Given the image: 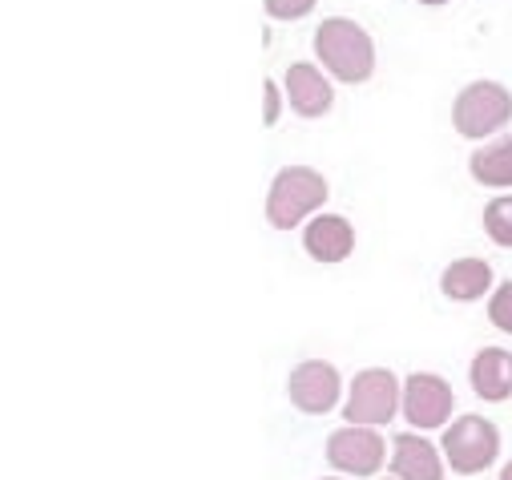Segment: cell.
I'll list each match as a JSON object with an SVG mask.
<instances>
[{
    "instance_id": "cell-3",
    "label": "cell",
    "mask_w": 512,
    "mask_h": 480,
    "mask_svg": "<svg viewBox=\"0 0 512 480\" xmlns=\"http://www.w3.org/2000/svg\"><path fill=\"white\" fill-rule=\"evenodd\" d=\"M319 57L343 81H363L371 73V65H375L367 33L359 25H351V21H327L319 29Z\"/></svg>"
},
{
    "instance_id": "cell-2",
    "label": "cell",
    "mask_w": 512,
    "mask_h": 480,
    "mask_svg": "<svg viewBox=\"0 0 512 480\" xmlns=\"http://www.w3.org/2000/svg\"><path fill=\"white\" fill-rule=\"evenodd\" d=\"M440 452L448 456V464H452L456 472L472 476V472H484V468L496 460V452H500V432H496V424L484 420V416H460L456 424H448Z\"/></svg>"
},
{
    "instance_id": "cell-7",
    "label": "cell",
    "mask_w": 512,
    "mask_h": 480,
    "mask_svg": "<svg viewBox=\"0 0 512 480\" xmlns=\"http://www.w3.org/2000/svg\"><path fill=\"white\" fill-rule=\"evenodd\" d=\"M404 416L416 428H440L452 416V388L432 376V372H416L404 384Z\"/></svg>"
},
{
    "instance_id": "cell-17",
    "label": "cell",
    "mask_w": 512,
    "mask_h": 480,
    "mask_svg": "<svg viewBox=\"0 0 512 480\" xmlns=\"http://www.w3.org/2000/svg\"><path fill=\"white\" fill-rule=\"evenodd\" d=\"M267 5H271L275 17H299V13H307L315 5V0H267Z\"/></svg>"
},
{
    "instance_id": "cell-20",
    "label": "cell",
    "mask_w": 512,
    "mask_h": 480,
    "mask_svg": "<svg viewBox=\"0 0 512 480\" xmlns=\"http://www.w3.org/2000/svg\"><path fill=\"white\" fill-rule=\"evenodd\" d=\"M424 5H448V0H424Z\"/></svg>"
},
{
    "instance_id": "cell-8",
    "label": "cell",
    "mask_w": 512,
    "mask_h": 480,
    "mask_svg": "<svg viewBox=\"0 0 512 480\" xmlns=\"http://www.w3.org/2000/svg\"><path fill=\"white\" fill-rule=\"evenodd\" d=\"M291 400H295L299 412H311V416L335 408V400H339V376H335V368L331 364H319V359H311V364H299L291 372Z\"/></svg>"
},
{
    "instance_id": "cell-10",
    "label": "cell",
    "mask_w": 512,
    "mask_h": 480,
    "mask_svg": "<svg viewBox=\"0 0 512 480\" xmlns=\"http://www.w3.org/2000/svg\"><path fill=\"white\" fill-rule=\"evenodd\" d=\"M472 388L480 400H508L512 396V351H500V347H484L476 359H472Z\"/></svg>"
},
{
    "instance_id": "cell-11",
    "label": "cell",
    "mask_w": 512,
    "mask_h": 480,
    "mask_svg": "<svg viewBox=\"0 0 512 480\" xmlns=\"http://www.w3.org/2000/svg\"><path fill=\"white\" fill-rule=\"evenodd\" d=\"M440 287H444L448 299L472 303V299H480V295L492 291V267H488L484 259H456V263L444 271Z\"/></svg>"
},
{
    "instance_id": "cell-12",
    "label": "cell",
    "mask_w": 512,
    "mask_h": 480,
    "mask_svg": "<svg viewBox=\"0 0 512 480\" xmlns=\"http://www.w3.org/2000/svg\"><path fill=\"white\" fill-rule=\"evenodd\" d=\"M351 247H355V234L343 218H315L307 226V251L319 263H339L351 255Z\"/></svg>"
},
{
    "instance_id": "cell-4",
    "label": "cell",
    "mask_w": 512,
    "mask_h": 480,
    "mask_svg": "<svg viewBox=\"0 0 512 480\" xmlns=\"http://www.w3.org/2000/svg\"><path fill=\"white\" fill-rule=\"evenodd\" d=\"M327 198V182L315 174V170H303V166H291L275 178L271 186V202H267V214L275 226H295L303 214H311L315 206H323Z\"/></svg>"
},
{
    "instance_id": "cell-18",
    "label": "cell",
    "mask_w": 512,
    "mask_h": 480,
    "mask_svg": "<svg viewBox=\"0 0 512 480\" xmlns=\"http://www.w3.org/2000/svg\"><path fill=\"white\" fill-rule=\"evenodd\" d=\"M267 122H275V113H279V97H275V85H267Z\"/></svg>"
},
{
    "instance_id": "cell-19",
    "label": "cell",
    "mask_w": 512,
    "mask_h": 480,
    "mask_svg": "<svg viewBox=\"0 0 512 480\" xmlns=\"http://www.w3.org/2000/svg\"><path fill=\"white\" fill-rule=\"evenodd\" d=\"M500 480H512V460H508V464L500 468Z\"/></svg>"
},
{
    "instance_id": "cell-15",
    "label": "cell",
    "mask_w": 512,
    "mask_h": 480,
    "mask_svg": "<svg viewBox=\"0 0 512 480\" xmlns=\"http://www.w3.org/2000/svg\"><path fill=\"white\" fill-rule=\"evenodd\" d=\"M484 234L492 238L496 247H512V194L492 198L484 206Z\"/></svg>"
},
{
    "instance_id": "cell-13",
    "label": "cell",
    "mask_w": 512,
    "mask_h": 480,
    "mask_svg": "<svg viewBox=\"0 0 512 480\" xmlns=\"http://www.w3.org/2000/svg\"><path fill=\"white\" fill-rule=\"evenodd\" d=\"M468 166H472V178H476L480 186H492V190L512 186V138L500 134V138L484 142V146L472 154Z\"/></svg>"
},
{
    "instance_id": "cell-14",
    "label": "cell",
    "mask_w": 512,
    "mask_h": 480,
    "mask_svg": "<svg viewBox=\"0 0 512 480\" xmlns=\"http://www.w3.org/2000/svg\"><path fill=\"white\" fill-rule=\"evenodd\" d=\"M287 89H291L295 109L307 113V117H319V113H327V105H331V89H327V81H323L311 65H295V69L287 73Z\"/></svg>"
},
{
    "instance_id": "cell-5",
    "label": "cell",
    "mask_w": 512,
    "mask_h": 480,
    "mask_svg": "<svg viewBox=\"0 0 512 480\" xmlns=\"http://www.w3.org/2000/svg\"><path fill=\"white\" fill-rule=\"evenodd\" d=\"M396 408H400V384H396L392 372L375 368V372H359L355 376L351 400H347V420L351 424H367V428L388 424L396 416Z\"/></svg>"
},
{
    "instance_id": "cell-6",
    "label": "cell",
    "mask_w": 512,
    "mask_h": 480,
    "mask_svg": "<svg viewBox=\"0 0 512 480\" xmlns=\"http://www.w3.org/2000/svg\"><path fill=\"white\" fill-rule=\"evenodd\" d=\"M383 456H388V444L379 440V432H371L367 424H355V428H343L327 440V460L339 468V472H351V476H371L379 472Z\"/></svg>"
},
{
    "instance_id": "cell-9",
    "label": "cell",
    "mask_w": 512,
    "mask_h": 480,
    "mask_svg": "<svg viewBox=\"0 0 512 480\" xmlns=\"http://www.w3.org/2000/svg\"><path fill=\"white\" fill-rule=\"evenodd\" d=\"M396 480H444V456L424 436H400L392 444Z\"/></svg>"
},
{
    "instance_id": "cell-21",
    "label": "cell",
    "mask_w": 512,
    "mask_h": 480,
    "mask_svg": "<svg viewBox=\"0 0 512 480\" xmlns=\"http://www.w3.org/2000/svg\"><path fill=\"white\" fill-rule=\"evenodd\" d=\"M327 480H335V476H327Z\"/></svg>"
},
{
    "instance_id": "cell-16",
    "label": "cell",
    "mask_w": 512,
    "mask_h": 480,
    "mask_svg": "<svg viewBox=\"0 0 512 480\" xmlns=\"http://www.w3.org/2000/svg\"><path fill=\"white\" fill-rule=\"evenodd\" d=\"M488 319H492V327H500V331L512 335V283H500V287L492 291V299H488Z\"/></svg>"
},
{
    "instance_id": "cell-1",
    "label": "cell",
    "mask_w": 512,
    "mask_h": 480,
    "mask_svg": "<svg viewBox=\"0 0 512 480\" xmlns=\"http://www.w3.org/2000/svg\"><path fill=\"white\" fill-rule=\"evenodd\" d=\"M508 122H512V93L496 81H472L452 105V126L464 138H488Z\"/></svg>"
}]
</instances>
